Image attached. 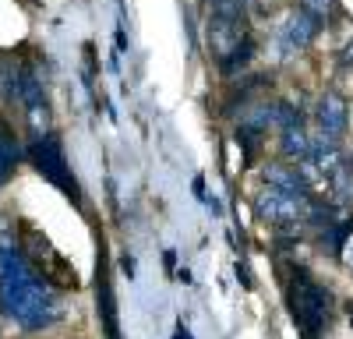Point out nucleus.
Listing matches in <instances>:
<instances>
[{
  "mask_svg": "<svg viewBox=\"0 0 353 339\" xmlns=\"http://www.w3.org/2000/svg\"><path fill=\"white\" fill-rule=\"evenodd\" d=\"M0 311L21 329H46L64 315L57 290L25 262L11 226H0Z\"/></svg>",
  "mask_w": 353,
  "mask_h": 339,
  "instance_id": "1",
  "label": "nucleus"
},
{
  "mask_svg": "<svg viewBox=\"0 0 353 339\" xmlns=\"http://www.w3.org/2000/svg\"><path fill=\"white\" fill-rule=\"evenodd\" d=\"M286 300L293 311V322L307 332V339H318V332L332 318V294L304 269H293L286 279Z\"/></svg>",
  "mask_w": 353,
  "mask_h": 339,
  "instance_id": "2",
  "label": "nucleus"
},
{
  "mask_svg": "<svg viewBox=\"0 0 353 339\" xmlns=\"http://www.w3.org/2000/svg\"><path fill=\"white\" fill-rule=\"evenodd\" d=\"M18 247H21V254H25V262L32 265L50 287H78V276H74V269L61 258V254H57L53 247H50V240L39 234V230H32V226L28 223H21L18 226Z\"/></svg>",
  "mask_w": 353,
  "mask_h": 339,
  "instance_id": "3",
  "label": "nucleus"
},
{
  "mask_svg": "<svg viewBox=\"0 0 353 339\" xmlns=\"http://www.w3.org/2000/svg\"><path fill=\"white\" fill-rule=\"evenodd\" d=\"M28 159H32V166L39 170L46 181H53L61 191H68L71 202H81V191H78L71 170H68V159L61 152V141H57L53 134H36L32 149H28Z\"/></svg>",
  "mask_w": 353,
  "mask_h": 339,
  "instance_id": "4",
  "label": "nucleus"
},
{
  "mask_svg": "<svg viewBox=\"0 0 353 339\" xmlns=\"http://www.w3.org/2000/svg\"><path fill=\"white\" fill-rule=\"evenodd\" d=\"M307 205H311V198H293L276 187H265L254 198L258 216L269 226H276V230H297L301 223H307Z\"/></svg>",
  "mask_w": 353,
  "mask_h": 339,
  "instance_id": "5",
  "label": "nucleus"
},
{
  "mask_svg": "<svg viewBox=\"0 0 353 339\" xmlns=\"http://www.w3.org/2000/svg\"><path fill=\"white\" fill-rule=\"evenodd\" d=\"M318 32H321V21L297 8V11L286 14V21H283V28H279V46H283L286 53H301V50H307V46L318 39Z\"/></svg>",
  "mask_w": 353,
  "mask_h": 339,
  "instance_id": "6",
  "label": "nucleus"
},
{
  "mask_svg": "<svg viewBox=\"0 0 353 339\" xmlns=\"http://www.w3.org/2000/svg\"><path fill=\"white\" fill-rule=\"evenodd\" d=\"M314 124L321 131V138H339L350 124V106L339 92H321L314 103Z\"/></svg>",
  "mask_w": 353,
  "mask_h": 339,
  "instance_id": "7",
  "label": "nucleus"
},
{
  "mask_svg": "<svg viewBox=\"0 0 353 339\" xmlns=\"http://www.w3.org/2000/svg\"><path fill=\"white\" fill-rule=\"evenodd\" d=\"M261 181H265V187H276V191H283V194L311 198V181H307L304 170H297V166H279V163H272V166L261 170Z\"/></svg>",
  "mask_w": 353,
  "mask_h": 339,
  "instance_id": "8",
  "label": "nucleus"
},
{
  "mask_svg": "<svg viewBox=\"0 0 353 339\" xmlns=\"http://www.w3.org/2000/svg\"><path fill=\"white\" fill-rule=\"evenodd\" d=\"M18 156H21L18 134H14V127H11L4 117H0V184H4V181L11 177V170H14Z\"/></svg>",
  "mask_w": 353,
  "mask_h": 339,
  "instance_id": "9",
  "label": "nucleus"
},
{
  "mask_svg": "<svg viewBox=\"0 0 353 339\" xmlns=\"http://www.w3.org/2000/svg\"><path fill=\"white\" fill-rule=\"evenodd\" d=\"M311 141H314V138H307L304 127H290V131H283V138H279V149H283V156L293 159V163H307Z\"/></svg>",
  "mask_w": 353,
  "mask_h": 339,
  "instance_id": "10",
  "label": "nucleus"
},
{
  "mask_svg": "<svg viewBox=\"0 0 353 339\" xmlns=\"http://www.w3.org/2000/svg\"><path fill=\"white\" fill-rule=\"evenodd\" d=\"M251 53H254V39L248 36V39H244V43H241L237 50H233L230 56H223L219 64H223V71H237V68H244V64L251 61Z\"/></svg>",
  "mask_w": 353,
  "mask_h": 339,
  "instance_id": "11",
  "label": "nucleus"
},
{
  "mask_svg": "<svg viewBox=\"0 0 353 339\" xmlns=\"http://www.w3.org/2000/svg\"><path fill=\"white\" fill-rule=\"evenodd\" d=\"M301 11H307L318 21H325V18L336 14V0H301Z\"/></svg>",
  "mask_w": 353,
  "mask_h": 339,
  "instance_id": "12",
  "label": "nucleus"
},
{
  "mask_svg": "<svg viewBox=\"0 0 353 339\" xmlns=\"http://www.w3.org/2000/svg\"><path fill=\"white\" fill-rule=\"evenodd\" d=\"M343 258H346V269L353 272V240H346V247H343Z\"/></svg>",
  "mask_w": 353,
  "mask_h": 339,
  "instance_id": "13",
  "label": "nucleus"
},
{
  "mask_svg": "<svg viewBox=\"0 0 353 339\" xmlns=\"http://www.w3.org/2000/svg\"><path fill=\"white\" fill-rule=\"evenodd\" d=\"M343 64H346V68H353V43L343 50Z\"/></svg>",
  "mask_w": 353,
  "mask_h": 339,
  "instance_id": "14",
  "label": "nucleus"
}]
</instances>
